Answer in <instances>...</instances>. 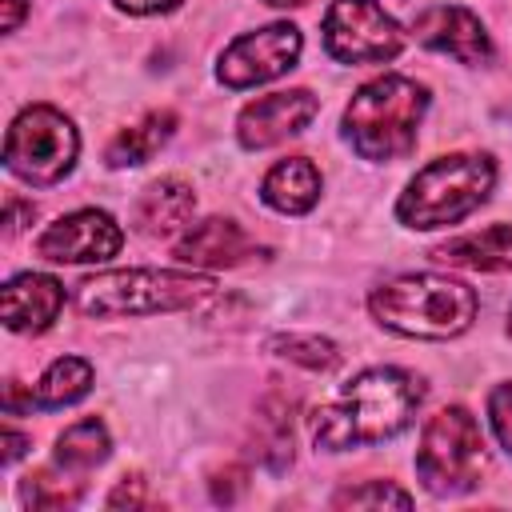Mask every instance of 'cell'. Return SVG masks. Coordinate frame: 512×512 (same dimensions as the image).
<instances>
[{
    "instance_id": "cell-31",
    "label": "cell",
    "mask_w": 512,
    "mask_h": 512,
    "mask_svg": "<svg viewBox=\"0 0 512 512\" xmlns=\"http://www.w3.org/2000/svg\"><path fill=\"white\" fill-rule=\"evenodd\" d=\"M264 4H276V8H300V4H308V0H264Z\"/></svg>"
},
{
    "instance_id": "cell-17",
    "label": "cell",
    "mask_w": 512,
    "mask_h": 512,
    "mask_svg": "<svg viewBox=\"0 0 512 512\" xmlns=\"http://www.w3.org/2000/svg\"><path fill=\"white\" fill-rule=\"evenodd\" d=\"M436 260L460 264L472 272H504L512 268V224H488L480 232L452 236L436 248Z\"/></svg>"
},
{
    "instance_id": "cell-21",
    "label": "cell",
    "mask_w": 512,
    "mask_h": 512,
    "mask_svg": "<svg viewBox=\"0 0 512 512\" xmlns=\"http://www.w3.org/2000/svg\"><path fill=\"white\" fill-rule=\"evenodd\" d=\"M108 428L104 420L88 416V420H76L72 428H64V436L56 440V464L60 468H76V472H88L96 464L108 460Z\"/></svg>"
},
{
    "instance_id": "cell-27",
    "label": "cell",
    "mask_w": 512,
    "mask_h": 512,
    "mask_svg": "<svg viewBox=\"0 0 512 512\" xmlns=\"http://www.w3.org/2000/svg\"><path fill=\"white\" fill-rule=\"evenodd\" d=\"M144 504V476H120V484L108 492V508H140Z\"/></svg>"
},
{
    "instance_id": "cell-10",
    "label": "cell",
    "mask_w": 512,
    "mask_h": 512,
    "mask_svg": "<svg viewBox=\"0 0 512 512\" xmlns=\"http://www.w3.org/2000/svg\"><path fill=\"white\" fill-rule=\"evenodd\" d=\"M120 244H124L120 224L100 208H84L48 224L36 240V256L52 264H100L112 260Z\"/></svg>"
},
{
    "instance_id": "cell-12",
    "label": "cell",
    "mask_w": 512,
    "mask_h": 512,
    "mask_svg": "<svg viewBox=\"0 0 512 512\" xmlns=\"http://www.w3.org/2000/svg\"><path fill=\"white\" fill-rule=\"evenodd\" d=\"M412 32L424 48L444 52L460 64H484L492 56V40L476 12L460 4H432L412 20Z\"/></svg>"
},
{
    "instance_id": "cell-32",
    "label": "cell",
    "mask_w": 512,
    "mask_h": 512,
    "mask_svg": "<svg viewBox=\"0 0 512 512\" xmlns=\"http://www.w3.org/2000/svg\"><path fill=\"white\" fill-rule=\"evenodd\" d=\"M508 332H512V312H508Z\"/></svg>"
},
{
    "instance_id": "cell-2",
    "label": "cell",
    "mask_w": 512,
    "mask_h": 512,
    "mask_svg": "<svg viewBox=\"0 0 512 512\" xmlns=\"http://www.w3.org/2000/svg\"><path fill=\"white\" fill-rule=\"evenodd\" d=\"M368 308L384 328L400 336L448 340V336L468 332L480 300L464 280L436 276V272H412V276H396L380 284L368 296Z\"/></svg>"
},
{
    "instance_id": "cell-1",
    "label": "cell",
    "mask_w": 512,
    "mask_h": 512,
    "mask_svg": "<svg viewBox=\"0 0 512 512\" xmlns=\"http://www.w3.org/2000/svg\"><path fill=\"white\" fill-rule=\"evenodd\" d=\"M420 400V376L404 368H368L312 412V444L320 452H348L392 440L412 424Z\"/></svg>"
},
{
    "instance_id": "cell-23",
    "label": "cell",
    "mask_w": 512,
    "mask_h": 512,
    "mask_svg": "<svg viewBox=\"0 0 512 512\" xmlns=\"http://www.w3.org/2000/svg\"><path fill=\"white\" fill-rule=\"evenodd\" d=\"M80 500V484L60 480L52 472H32L24 476V504L28 508H68Z\"/></svg>"
},
{
    "instance_id": "cell-6",
    "label": "cell",
    "mask_w": 512,
    "mask_h": 512,
    "mask_svg": "<svg viewBox=\"0 0 512 512\" xmlns=\"http://www.w3.org/2000/svg\"><path fill=\"white\" fill-rule=\"evenodd\" d=\"M484 468H488L484 432L468 408L452 404V408H440L436 416H428V424L420 432V448H416V472L428 492H436V496L468 492L480 484Z\"/></svg>"
},
{
    "instance_id": "cell-13",
    "label": "cell",
    "mask_w": 512,
    "mask_h": 512,
    "mask_svg": "<svg viewBox=\"0 0 512 512\" xmlns=\"http://www.w3.org/2000/svg\"><path fill=\"white\" fill-rule=\"evenodd\" d=\"M172 252L180 264H192V268H236L248 256H256V244L236 220L212 216V220H200L196 228H188Z\"/></svg>"
},
{
    "instance_id": "cell-26",
    "label": "cell",
    "mask_w": 512,
    "mask_h": 512,
    "mask_svg": "<svg viewBox=\"0 0 512 512\" xmlns=\"http://www.w3.org/2000/svg\"><path fill=\"white\" fill-rule=\"evenodd\" d=\"M244 488H248V472H244L240 464L212 472V500H216V504H232Z\"/></svg>"
},
{
    "instance_id": "cell-19",
    "label": "cell",
    "mask_w": 512,
    "mask_h": 512,
    "mask_svg": "<svg viewBox=\"0 0 512 512\" xmlns=\"http://www.w3.org/2000/svg\"><path fill=\"white\" fill-rule=\"evenodd\" d=\"M172 128H176V112H168V108L148 112L140 124L124 128V132L108 144V164H112V168H136V164H144V160L172 136Z\"/></svg>"
},
{
    "instance_id": "cell-11",
    "label": "cell",
    "mask_w": 512,
    "mask_h": 512,
    "mask_svg": "<svg viewBox=\"0 0 512 512\" xmlns=\"http://www.w3.org/2000/svg\"><path fill=\"white\" fill-rule=\"evenodd\" d=\"M320 112V100L308 88H292V92H272L252 100L240 120H236V136L244 148H268L280 144L296 132H304L312 124V116Z\"/></svg>"
},
{
    "instance_id": "cell-24",
    "label": "cell",
    "mask_w": 512,
    "mask_h": 512,
    "mask_svg": "<svg viewBox=\"0 0 512 512\" xmlns=\"http://www.w3.org/2000/svg\"><path fill=\"white\" fill-rule=\"evenodd\" d=\"M336 508H384V504H396V508H408L412 496L404 488H396L392 480H372V484H360V488H344L332 496Z\"/></svg>"
},
{
    "instance_id": "cell-3",
    "label": "cell",
    "mask_w": 512,
    "mask_h": 512,
    "mask_svg": "<svg viewBox=\"0 0 512 512\" xmlns=\"http://www.w3.org/2000/svg\"><path fill=\"white\" fill-rule=\"evenodd\" d=\"M428 108V88L408 76L364 84L344 108V136L364 160H400L416 148V128Z\"/></svg>"
},
{
    "instance_id": "cell-29",
    "label": "cell",
    "mask_w": 512,
    "mask_h": 512,
    "mask_svg": "<svg viewBox=\"0 0 512 512\" xmlns=\"http://www.w3.org/2000/svg\"><path fill=\"white\" fill-rule=\"evenodd\" d=\"M28 448V440L20 436V432H12V428H4V464H12L20 452Z\"/></svg>"
},
{
    "instance_id": "cell-14",
    "label": "cell",
    "mask_w": 512,
    "mask_h": 512,
    "mask_svg": "<svg viewBox=\"0 0 512 512\" xmlns=\"http://www.w3.org/2000/svg\"><path fill=\"white\" fill-rule=\"evenodd\" d=\"M0 304H4V324L12 332H44L64 308V284L40 272H24L4 284Z\"/></svg>"
},
{
    "instance_id": "cell-22",
    "label": "cell",
    "mask_w": 512,
    "mask_h": 512,
    "mask_svg": "<svg viewBox=\"0 0 512 512\" xmlns=\"http://www.w3.org/2000/svg\"><path fill=\"white\" fill-rule=\"evenodd\" d=\"M268 348H272L276 356L300 364V368H312V372H328V368L340 364L336 344H332V340H320V336H296V332H292V336H272Z\"/></svg>"
},
{
    "instance_id": "cell-9",
    "label": "cell",
    "mask_w": 512,
    "mask_h": 512,
    "mask_svg": "<svg viewBox=\"0 0 512 512\" xmlns=\"http://www.w3.org/2000/svg\"><path fill=\"white\" fill-rule=\"evenodd\" d=\"M300 60V28L296 24H268L260 32L236 36L220 56V80L228 88H252L276 80Z\"/></svg>"
},
{
    "instance_id": "cell-18",
    "label": "cell",
    "mask_w": 512,
    "mask_h": 512,
    "mask_svg": "<svg viewBox=\"0 0 512 512\" xmlns=\"http://www.w3.org/2000/svg\"><path fill=\"white\" fill-rule=\"evenodd\" d=\"M256 456L272 468L284 472L292 464V400L272 392L256 408Z\"/></svg>"
},
{
    "instance_id": "cell-20",
    "label": "cell",
    "mask_w": 512,
    "mask_h": 512,
    "mask_svg": "<svg viewBox=\"0 0 512 512\" xmlns=\"http://www.w3.org/2000/svg\"><path fill=\"white\" fill-rule=\"evenodd\" d=\"M88 388H92V364L84 356H60L48 364V372L36 380L28 396L36 408H64L88 396Z\"/></svg>"
},
{
    "instance_id": "cell-7",
    "label": "cell",
    "mask_w": 512,
    "mask_h": 512,
    "mask_svg": "<svg viewBox=\"0 0 512 512\" xmlns=\"http://www.w3.org/2000/svg\"><path fill=\"white\" fill-rule=\"evenodd\" d=\"M76 152H80V140H76L72 120L48 104L24 108L4 136V164L24 184L64 180L76 164Z\"/></svg>"
},
{
    "instance_id": "cell-30",
    "label": "cell",
    "mask_w": 512,
    "mask_h": 512,
    "mask_svg": "<svg viewBox=\"0 0 512 512\" xmlns=\"http://www.w3.org/2000/svg\"><path fill=\"white\" fill-rule=\"evenodd\" d=\"M20 16H24V0H4V32H16Z\"/></svg>"
},
{
    "instance_id": "cell-15",
    "label": "cell",
    "mask_w": 512,
    "mask_h": 512,
    "mask_svg": "<svg viewBox=\"0 0 512 512\" xmlns=\"http://www.w3.org/2000/svg\"><path fill=\"white\" fill-rule=\"evenodd\" d=\"M192 208H196L192 184L168 176V180H156L140 192V200L132 208V224H136V232H144L152 240H168L180 228H188Z\"/></svg>"
},
{
    "instance_id": "cell-16",
    "label": "cell",
    "mask_w": 512,
    "mask_h": 512,
    "mask_svg": "<svg viewBox=\"0 0 512 512\" xmlns=\"http://www.w3.org/2000/svg\"><path fill=\"white\" fill-rule=\"evenodd\" d=\"M260 196L268 208L284 212V216H300L320 200V172L308 156H288L276 160L260 184Z\"/></svg>"
},
{
    "instance_id": "cell-8",
    "label": "cell",
    "mask_w": 512,
    "mask_h": 512,
    "mask_svg": "<svg viewBox=\"0 0 512 512\" xmlns=\"http://www.w3.org/2000/svg\"><path fill=\"white\" fill-rule=\"evenodd\" d=\"M320 32L324 52L340 64H384L404 48L400 24L376 0H332Z\"/></svg>"
},
{
    "instance_id": "cell-5",
    "label": "cell",
    "mask_w": 512,
    "mask_h": 512,
    "mask_svg": "<svg viewBox=\"0 0 512 512\" xmlns=\"http://www.w3.org/2000/svg\"><path fill=\"white\" fill-rule=\"evenodd\" d=\"M216 292H220V284L212 276L124 268V272H104V276L84 280L76 292V304L84 316H144V312L200 308Z\"/></svg>"
},
{
    "instance_id": "cell-25",
    "label": "cell",
    "mask_w": 512,
    "mask_h": 512,
    "mask_svg": "<svg viewBox=\"0 0 512 512\" xmlns=\"http://www.w3.org/2000/svg\"><path fill=\"white\" fill-rule=\"evenodd\" d=\"M488 420L496 428V440L504 444V452L512 456V380L508 384H496L488 392Z\"/></svg>"
},
{
    "instance_id": "cell-28",
    "label": "cell",
    "mask_w": 512,
    "mask_h": 512,
    "mask_svg": "<svg viewBox=\"0 0 512 512\" xmlns=\"http://www.w3.org/2000/svg\"><path fill=\"white\" fill-rule=\"evenodd\" d=\"M180 4L184 0H116V8L128 12V16H156V12H172Z\"/></svg>"
},
{
    "instance_id": "cell-4",
    "label": "cell",
    "mask_w": 512,
    "mask_h": 512,
    "mask_svg": "<svg viewBox=\"0 0 512 512\" xmlns=\"http://www.w3.org/2000/svg\"><path fill=\"white\" fill-rule=\"evenodd\" d=\"M492 184H496V164L488 156L452 152V156L428 160L408 180V188L396 200V216L416 232H432L476 212L488 200Z\"/></svg>"
}]
</instances>
